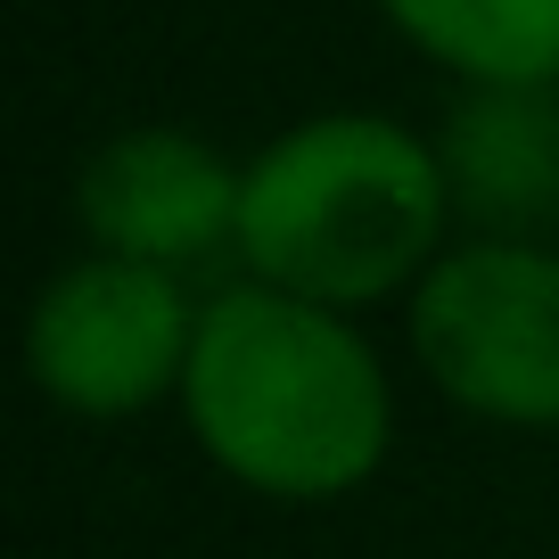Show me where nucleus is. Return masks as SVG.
<instances>
[{
	"instance_id": "1",
	"label": "nucleus",
	"mask_w": 559,
	"mask_h": 559,
	"mask_svg": "<svg viewBox=\"0 0 559 559\" xmlns=\"http://www.w3.org/2000/svg\"><path fill=\"white\" fill-rule=\"evenodd\" d=\"M190 428L239 486L280 502H330L386 461L379 354L337 321V305L288 288H230L198 313L181 370Z\"/></svg>"
},
{
	"instance_id": "2",
	"label": "nucleus",
	"mask_w": 559,
	"mask_h": 559,
	"mask_svg": "<svg viewBox=\"0 0 559 559\" xmlns=\"http://www.w3.org/2000/svg\"><path fill=\"white\" fill-rule=\"evenodd\" d=\"M444 214V165L419 132L386 116H313L280 132L247 165L239 198V255L263 288L313 305H379L412 272L437 263Z\"/></svg>"
},
{
	"instance_id": "3",
	"label": "nucleus",
	"mask_w": 559,
	"mask_h": 559,
	"mask_svg": "<svg viewBox=\"0 0 559 559\" xmlns=\"http://www.w3.org/2000/svg\"><path fill=\"white\" fill-rule=\"evenodd\" d=\"M412 346L453 403L510 428H559V255L535 239H477L428 263Z\"/></svg>"
},
{
	"instance_id": "4",
	"label": "nucleus",
	"mask_w": 559,
	"mask_h": 559,
	"mask_svg": "<svg viewBox=\"0 0 559 559\" xmlns=\"http://www.w3.org/2000/svg\"><path fill=\"white\" fill-rule=\"evenodd\" d=\"M198 346V313L181 297V280L165 263H132V255H83L41 288L25 354L34 379L50 386L67 412L116 419L157 403L165 386H181Z\"/></svg>"
},
{
	"instance_id": "5",
	"label": "nucleus",
	"mask_w": 559,
	"mask_h": 559,
	"mask_svg": "<svg viewBox=\"0 0 559 559\" xmlns=\"http://www.w3.org/2000/svg\"><path fill=\"white\" fill-rule=\"evenodd\" d=\"M239 198H247L239 165L223 148H206L198 132H174V123L116 132L74 181V206H83L91 239L107 255L165 263V272L239 239Z\"/></svg>"
},
{
	"instance_id": "6",
	"label": "nucleus",
	"mask_w": 559,
	"mask_h": 559,
	"mask_svg": "<svg viewBox=\"0 0 559 559\" xmlns=\"http://www.w3.org/2000/svg\"><path fill=\"white\" fill-rule=\"evenodd\" d=\"M437 165L486 239H535L559 223V83H477L444 116Z\"/></svg>"
},
{
	"instance_id": "7",
	"label": "nucleus",
	"mask_w": 559,
	"mask_h": 559,
	"mask_svg": "<svg viewBox=\"0 0 559 559\" xmlns=\"http://www.w3.org/2000/svg\"><path fill=\"white\" fill-rule=\"evenodd\" d=\"M395 34L469 83H559V0H379Z\"/></svg>"
}]
</instances>
